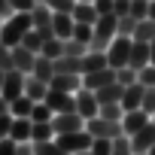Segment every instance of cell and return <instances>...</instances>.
Listing matches in <instances>:
<instances>
[{"mask_svg": "<svg viewBox=\"0 0 155 155\" xmlns=\"http://www.w3.org/2000/svg\"><path fill=\"white\" fill-rule=\"evenodd\" d=\"M97 116H104V119H110V122H122L125 110H122V104H101V113H97Z\"/></svg>", "mask_w": 155, "mask_h": 155, "instance_id": "obj_33", "label": "cell"}, {"mask_svg": "<svg viewBox=\"0 0 155 155\" xmlns=\"http://www.w3.org/2000/svg\"><path fill=\"white\" fill-rule=\"evenodd\" d=\"M73 31H76L73 12H55V15H52V34H55L58 40H70Z\"/></svg>", "mask_w": 155, "mask_h": 155, "instance_id": "obj_11", "label": "cell"}, {"mask_svg": "<svg viewBox=\"0 0 155 155\" xmlns=\"http://www.w3.org/2000/svg\"><path fill=\"white\" fill-rule=\"evenodd\" d=\"M131 43H134L131 37H116V40L110 43V49H107V61H110L113 70L131 64Z\"/></svg>", "mask_w": 155, "mask_h": 155, "instance_id": "obj_4", "label": "cell"}, {"mask_svg": "<svg viewBox=\"0 0 155 155\" xmlns=\"http://www.w3.org/2000/svg\"><path fill=\"white\" fill-rule=\"evenodd\" d=\"M104 67H110L107 52H94V49H88V52L82 55V73H94V70H104Z\"/></svg>", "mask_w": 155, "mask_h": 155, "instance_id": "obj_20", "label": "cell"}, {"mask_svg": "<svg viewBox=\"0 0 155 155\" xmlns=\"http://www.w3.org/2000/svg\"><path fill=\"white\" fill-rule=\"evenodd\" d=\"M55 73H73V76H82V58L61 55V58L55 61Z\"/></svg>", "mask_w": 155, "mask_h": 155, "instance_id": "obj_25", "label": "cell"}, {"mask_svg": "<svg viewBox=\"0 0 155 155\" xmlns=\"http://www.w3.org/2000/svg\"><path fill=\"white\" fill-rule=\"evenodd\" d=\"M110 155H134V146H131V137H116L113 140V152Z\"/></svg>", "mask_w": 155, "mask_h": 155, "instance_id": "obj_35", "label": "cell"}, {"mask_svg": "<svg viewBox=\"0 0 155 155\" xmlns=\"http://www.w3.org/2000/svg\"><path fill=\"white\" fill-rule=\"evenodd\" d=\"M49 88H55V91H67V94H76V91L82 88V76H73V73H55L52 82H49Z\"/></svg>", "mask_w": 155, "mask_h": 155, "instance_id": "obj_14", "label": "cell"}, {"mask_svg": "<svg viewBox=\"0 0 155 155\" xmlns=\"http://www.w3.org/2000/svg\"><path fill=\"white\" fill-rule=\"evenodd\" d=\"M40 3H46L52 12H73L76 0H40Z\"/></svg>", "mask_w": 155, "mask_h": 155, "instance_id": "obj_37", "label": "cell"}, {"mask_svg": "<svg viewBox=\"0 0 155 155\" xmlns=\"http://www.w3.org/2000/svg\"><path fill=\"white\" fill-rule=\"evenodd\" d=\"M146 155H155V146H152V149H149V152H146Z\"/></svg>", "mask_w": 155, "mask_h": 155, "instance_id": "obj_56", "label": "cell"}, {"mask_svg": "<svg viewBox=\"0 0 155 155\" xmlns=\"http://www.w3.org/2000/svg\"><path fill=\"white\" fill-rule=\"evenodd\" d=\"M0 70H12V49L0 43Z\"/></svg>", "mask_w": 155, "mask_h": 155, "instance_id": "obj_43", "label": "cell"}, {"mask_svg": "<svg viewBox=\"0 0 155 155\" xmlns=\"http://www.w3.org/2000/svg\"><path fill=\"white\" fill-rule=\"evenodd\" d=\"M9 128H12V113H3L0 116V140L9 137Z\"/></svg>", "mask_w": 155, "mask_h": 155, "instance_id": "obj_45", "label": "cell"}, {"mask_svg": "<svg viewBox=\"0 0 155 155\" xmlns=\"http://www.w3.org/2000/svg\"><path fill=\"white\" fill-rule=\"evenodd\" d=\"M25 94L34 97V101H46V94H49V82L37 79V76H25Z\"/></svg>", "mask_w": 155, "mask_h": 155, "instance_id": "obj_22", "label": "cell"}, {"mask_svg": "<svg viewBox=\"0 0 155 155\" xmlns=\"http://www.w3.org/2000/svg\"><path fill=\"white\" fill-rule=\"evenodd\" d=\"M149 18H155V0L149 3Z\"/></svg>", "mask_w": 155, "mask_h": 155, "instance_id": "obj_52", "label": "cell"}, {"mask_svg": "<svg viewBox=\"0 0 155 155\" xmlns=\"http://www.w3.org/2000/svg\"><path fill=\"white\" fill-rule=\"evenodd\" d=\"M122 91H125V85L110 82V85H104V88H101V91H94V94H97V101H101V104H122Z\"/></svg>", "mask_w": 155, "mask_h": 155, "instance_id": "obj_26", "label": "cell"}, {"mask_svg": "<svg viewBox=\"0 0 155 155\" xmlns=\"http://www.w3.org/2000/svg\"><path fill=\"white\" fill-rule=\"evenodd\" d=\"M52 15H55V12H52L46 3H37L34 12H31V21H34V28H37L43 37H55V34H52Z\"/></svg>", "mask_w": 155, "mask_h": 155, "instance_id": "obj_13", "label": "cell"}, {"mask_svg": "<svg viewBox=\"0 0 155 155\" xmlns=\"http://www.w3.org/2000/svg\"><path fill=\"white\" fill-rule=\"evenodd\" d=\"M73 18L82 21V25H94V21L101 18V12H97L94 3H76V6H73Z\"/></svg>", "mask_w": 155, "mask_h": 155, "instance_id": "obj_24", "label": "cell"}, {"mask_svg": "<svg viewBox=\"0 0 155 155\" xmlns=\"http://www.w3.org/2000/svg\"><path fill=\"white\" fill-rule=\"evenodd\" d=\"M40 55H46V58H52V61H58V58L64 55V40H58V37H46V43H43V49H40Z\"/></svg>", "mask_w": 155, "mask_h": 155, "instance_id": "obj_28", "label": "cell"}, {"mask_svg": "<svg viewBox=\"0 0 155 155\" xmlns=\"http://www.w3.org/2000/svg\"><path fill=\"white\" fill-rule=\"evenodd\" d=\"M143 94H146V85L134 82V85H125L122 91V110H143Z\"/></svg>", "mask_w": 155, "mask_h": 155, "instance_id": "obj_16", "label": "cell"}, {"mask_svg": "<svg viewBox=\"0 0 155 155\" xmlns=\"http://www.w3.org/2000/svg\"><path fill=\"white\" fill-rule=\"evenodd\" d=\"M34 97H28V94H18L12 104H9V113L15 116V119H31V113H34Z\"/></svg>", "mask_w": 155, "mask_h": 155, "instance_id": "obj_23", "label": "cell"}, {"mask_svg": "<svg viewBox=\"0 0 155 155\" xmlns=\"http://www.w3.org/2000/svg\"><path fill=\"white\" fill-rule=\"evenodd\" d=\"M140 85H146V88L155 85V64H149V67L140 70Z\"/></svg>", "mask_w": 155, "mask_h": 155, "instance_id": "obj_41", "label": "cell"}, {"mask_svg": "<svg viewBox=\"0 0 155 155\" xmlns=\"http://www.w3.org/2000/svg\"><path fill=\"white\" fill-rule=\"evenodd\" d=\"M0 94H3L9 104H12L18 94H25V73H18V70H6V76H3V88H0Z\"/></svg>", "mask_w": 155, "mask_h": 155, "instance_id": "obj_9", "label": "cell"}, {"mask_svg": "<svg viewBox=\"0 0 155 155\" xmlns=\"http://www.w3.org/2000/svg\"><path fill=\"white\" fill-rule=\"evenodd\" d=\"M110 82H116V70L113 67H104V70H94V73H82V85L91 88V91H101Z\"/></svg>", "mask_w": 155, "mask_h": 155, "instance_id": "obj_10", "label": "cell"}, {"mask_svg": "<svg viewBox=\"0 0 155 155\" xmlns=\"http://www.w3.org/2000/svg\"><path fill=\"white\" fill-rule=\"evenodd\" d=\"M0 25H3V18H0Z\"/></svg>", "mask_w": 155, "mask_h": 155, "instance_id": "obj_59", "label": "cell"}, {"mask_svg": "<svg viewBox=\"0 0 155 155\" xmlns=\"http://www.w3.org/2000/svg\"><path fill=\"white\" fill-rule=\"evenodd\" d=\"M43 43H46V37H43V34H40L37 28H31V31L25 34V40H21V46H25V49H31V52H37V55H40Z\"/></svg>", "mask_w": 155, "mask_h": 155, "instance_id": "obj_30", "label": "cell"}, {"mask_svg": "<svg viewBox=\"0 0 155 155\" xmlns=\"http://www.w3.org/2000/svg\"><path fill=\"white\" fill-rule=\"evenodd\" d=\"M76 113H79L85 122L94 119V116L101 113V101H97V94H94L91 88H85V85L76 91Z\"/></svg>", "mask_w": 155, "mask_h": 155, "instance_id": "obj_6", "label": "cell"}, {"mask_svg": "<svg viewBox=\"0 0 155 155\" xmlns=\"http://www.w3.org/2000/svg\"><path fill=\"white\" fill-rule=\"evenodd\" d=\"M143 110H146L149 116L155 113V85H152V88H146V94H143Z\"/></svg>", "mask_w": 155, "mask_h": 155, "instance_id": "obj_44", "label": "cell"}, {"mask_svg": "<svg viewBox=\"0 0 155 155\" xmlns=\"http://www.w3.org/2000/svg\"><path fill=\"white\" fill-rule=\"evenodd\" d=\"M52 128H55V137H58V134H73V131H82V128H85V119L76 113V110H73V113H55Z\"/></svg>", "mask_w": 155, "mask_h": 155, "instance_id": "obj_7", "label": "cell"}, {"mask_svg": "<svg viewBox=\"0 0 155 155\" xmlns=\"http://www.w3.org/2000/svg\"><path fill=\"white\" fill-rule=\"evenodd\" d=\"M15 146H18V143H15L12 137H6V140H0V155H15Z\"/></svg>", "mask_w": 155, "mask_h": 155, "instance_id": "obj_48", "label": "cell"}, {"mask_svg": "<svg viewBox=\"0 0 155 155\" xmlns=\"http://www.w3.org/2000/svg\"><path fill=\"white\" fill-rule=\"evenodd\" d=\"M94 6L101 15H113V6H116V0H94Z\"/></svg>", "mask_w": 155, "mask_h": 155, "instance_id": "obj_47", "label": "cell"}, {"mask_svg": "<svg viewBox=\"0 0 155 155\" xmlns=\"http://www.w3.org/2000/svg\"><path fill=\"white\" fill-rule=\"evenodd\" d=\"M149 52H152V64H155V40L149 43Z\"/></svg>", "mask_w": 155, "mask_h": 155, "instance_id": "obj_53", "label": "cell"}, {"mask_svg": "<svg viewBox=\"0 0 155 155\" xmlns=\"http://www.w3.org/2000/svg\"><path fill=\"white\" fill-rule=\"evenodd\" d=\"M12 15V3L9 0H0V18H9Z\"/></svg>", "mask_w": 155, "mask_h": 155, "instance_id": "obj_50", "label": "cell"}, {"mask_svg": "<svg viewBox=\"0 0 155 155\" xmlns=\"http://www.w3.org/2000/svg\"><path fill=\"white\" fill-rule=\"evenodd\" d=\"M55 143H58L61 149H67L70 155H79V152H88V149H91L94 137L82 128V131H73V134H58V137H55Z\"/></svg>", "mask_w": 155, "mask_h": 155, "instance_id": "obj_3", "label": "cell"}, {"mask_svg": "<svg viewBox=\"0 0 155 155\" xmlns=\"http://www.w3.org/2000/svg\"><path fill=\"white\" fill-rule=\"evenodd\" d=\"M149 64H152L149 43H140V40H134V43H131V67H134V70H143V67H149Z\"/></svg>", "mask_w": 155, "mask_h": 155, "instance_id": "obj_17", "label": "cell"}, {"mask_svg": "<svg viewBox=\"0 0 155 155\" xmlns=\"http://www.w3.org/2000/svg\"><path fill=\"white\" fill-rule=\"evenodd\" d=\"M91 37H94V25H82V21H76V31H73V40H79V43L91 46Z\"/></svg>", "mask_w": 155, "mask_h": 155, "instance_id": "obj_34", "label": "cell"}, {"mask_svg": "<svg viewBox=\"0 0 155 155\" xmlns=\"http://www.w3.org/2000/svg\"><path fill=\"white\" fill-rule=\"evenodd\" d=\"M85 52H88V46H85V43L73 40V37H70V40H64V55H73V58H82Z\"/></svg>", "mask_w": 155, "mask_h": 155, "instance_id": "obj_36", "label": "cell"}, {"mask_svg": "<svg viewBox=\"0 0 155 155\" xmlns=\"http://www.w3.org/2000/svg\"><path fill=\"white\" fill-rule=\"evenodd\" d=\"M9 137H12L15 143H28V140H34V122H31V119H15V116H12Z\"/></svg>", "mask_w": 155, "mask_h": 155, "instance_id": "obj_19", "label": "cell"}, {"mask_svg": "<svg viewBox=\"0 0 155 155\" xmlns=\"http://www.w3.org/2000/svg\"><path fill=\"white\" fill-rule=\"evenodd\" d=\"M31 122H34V119H31ZM49 140H55L52 122H34V143H49Z\"/></svg>", "mask_w": 155, "mask_h": 155, "instance_id": "obj_29", "label": "cell"}, {"mask_svg": "<svg viewBox=\"0 0 155 155\" xmlns=\"http://www.w3.org/2000/svg\"><path fill=\"white\" fill-rule=\"evenodd\" d=\"M131 15L140 21V18H149V0H131Z\"/></svg>", "mask_w": 155, "mask_h": 155, "instance_id": "obj_40", "label": "cell"}, {"mask_svg": "<svg viewBox=\"0 0 155 155\" xmlns=\"http://www.w3.org/2000/svg\"><path fill=\"white\" fill-rule=\"evenodd\" d=\"M76 3H94V0H76Z\"/></svg>", "mask_w": 155, "mask_h": 155, "instance_id": "obj_55", "label": "cell"}, {"mask_svg": "<svg viewBox=\"0 0 155 155\" xmlns=\"http://www.w3.org/2000/svg\"><path fill=\"white\" fill-rule=\"evenodd\" d=\"M131 40H140V43H152L155 40V18H140L137 28H134V37Z\"/></svg>", "mask_w": 155, "mask_h": 155, "instance_id": "obj_27", "label": "cell"}, {"mask_svg": "<svg viewBox=\"0 0 155 155\" xmlns=\"http://www.w3.org/2000/svg\"><path fill=\"white\" fill-rule=\"evenodd\" d=\"M3 76H6V70H0V88H3Z\"/></svg>", "mask_w": 155, "mask_h": 155, "instance_id": "obj_54", "label": "cell"}, {"mask_svg": "<svg viewBox=\"0 0 155 155\" xmlns=\"http://www.w3.org/2000/svg\"><path fill=\"white\" fill-rule=\"evenodd\" d=\"M134 155H146V152H134Z\"/></svg>", "mask_w": 155, "mask_h": 155, "instance_id": "obj_58", "label": "cell"}, {"mask_svg": "<svg viewBox=\"0 0 155 155\" xmlns=\"http://www.w3.org/2000/svg\"><path fill=\"white\" fill-rule=\"evenodd\" d=\"M28 76H37V79H43V82H52V76H55V61L46 58V55H37V64H34V70H31Z\"/></svg>", "mask_w": 155, "mask_h": 155, "instance_id": "obj_21", "label": "cell"}, {"mask_svg": "<svg viewBox=\"0 0 155 155\" xmlns=\"http://www.w3.org/2000/svg\"><path fill=\"white\" fill-rule=\"evenodd\" d=\"M9 3H12V12H34L40 0H9Z\"/></svg>", "mask_w": 155, "mask_h": 155, "instance_id": "obj_42", "label": "cell"}, {"mask_svg": "<svg viewBox=\"0 0 155 155\" xmlns=\"http://www.w3.org/2000/svg\"><path fill=\"white\" fill-rule=\"evenodd\" d=\"M116 82H119V85H134V82H140V70H134L131 64H128V67H119V70H116Z\"/></svg>", "mask_w": 155, "mask_h": 155, "instance_id": "obj_31", "label": "cell"}, {"mask_svg": "<svg viewBox=\"0 0 155 155\" xmlns=\"http://www.w3.org/2000/svg\"><path fill=\"white\" fill-rule=\"evenodd\" d=\"M119 37V15H101L94 21V37H91V46L94 52H107L110 43Z\"/></svg>", "mask_w": 155, "mask_h": 155, "instance_id": "obj_2", "label": "cell"}, {"mask_svg": "<svg viewBox=\"0 0 155 155\" xmlns=\"http://www.w3.org/2000/svg\"><path fill=\"white\" fill-rule=\"evenodd\" d=\"M134 28H137L134 15H122L119 18V37H134Z\"/></svg>", "mask_w": 155, "mask_h": 155, "instance_id": "obj_39", "label": "cell"}, {"mask_svg": "<svg viewBox=\"0 0 155 155\" xmlns=\"http://www.w3.org/2000/svg\"><path fill=\"white\" fill-rule=\"evenodd\" d=\"M31 119H34V122H52V119H55V113H52V107H49L46 101H37V104H34Z\"/></svg>", "mask_w": 155, "mask_h": 155, "instance_id": "obj_32", "label": "cell"}, {"mask_svg": "<svg viewBox=\"0 0 155 155\" xmlns=\"http://www.w3.org/2000/svg\"><path fill=\"white\" fill-rule=\"evenodd\" d=\"M46 104L52 107V113H73V110H76V94H67V91H55V88H49Z\"/></svg>", "mask_w": 155, "mask_h": 155, "instance_id": "obj_12", "label": "cell"}, {"mask_svg": "<svg viewBox=\"0 0 155 155\" xmlns=\"http://www.w3.org/2000/svg\"><path fill=\"white\" fill-rule=\"evenodd\" d=\"M85 131H88L91 137L116 140V137H122V122H110V119H104V116H94V119L85 122Z\"/></svg>", "mask_w": 155, "mask_h": 155, "instance_id": "obj_5", "label": "cell"}, {"mask_svg": "<svg viewBox=\"0 0 155 155\" xmlns=\"http://www.w3.org/2000/svg\"><path fill=\"white\" fill-rule=\"evenodd\" d=\"M131 146H134V152H149V149L155 146V125L149 122L146 128H140V131L131 137Z\"/></svg>", "mask_w": 155, "mask_h": 155, "instance_id": "obj_18", "label": "cell"}, {"mask_svg": "<svg viewBox=\"0 0 155 155\" xmlns=\"http://www.w3.org/2000/svg\"><path fill=\"white\" fill-rule=\"evenodd\" d=\"M149 3H152V0H149Z\"/></svg>", "mask_w": 155, "mask_h": 155, "instance_id": "obj_60", "label": "cell"}, {"mask_svg": "<svg viewBox=\"0 0 155 155\" xmlns=\"http://www.w3.org/2000/svg\"><path fill=\"white\" fill-rule=\"evenodd\" d=\"M88 152H91V155H110V152H113V140H107V137H94V143H91Z\"/></svg>", "mask_w": 155, "mask_h": 155, "instance_id": "obj_38", "label": "cell"}, {"mask_svg": "<svg viewBox=\"0 0 155 155\" xmlns=\"http://www.w3.org/2000/svg\"><path fill=\"white\" fill-rule=\"evenodd\" d=\"M113 15H131V0H116V6H113Z\"/></svg>", "mask_w": 155, "mask_h": 155, "instance_id": "obj_46", "label": "cell"}, {"mask_svg": "<svg viewBox=\"0 0 155 155\" xmlns=\"http://www.w3.org/2000/svg\"><path fill=\"white\" fill-rule=\"evenodd\" d=\"M152 122V116L146 113V110H128L125 116H122V134L125 137H134L140 128H146Z\"/></svg>", "mask_w": 155, "mask_h": 155, "instance_id": "obj_8", "label": "cell"}, {"mask_svg": "<svg viewBox=\"0 0 155 155\" xmlns=\"http://www.w3.org/2000/svg\"><path fill=\"white\" fill-rule=\"evenodd\" d=\"M3 113H9V101H6L3 94H0V116H3Z\"/></svg>", "mask_w": 155, "mask_h": 155, "instance_id": "obj_51", "label": "cell"}, {"mask_svg": "<svg viewBox=\"0 0 155 155\" xmlns=\"http://www.w3.org/2000/svg\"><path fill=\"white\" fill-rule=\"evenodd\" d=\"M152 125H155V113H152Z\"/></svg>", "mask_w": 155, "mask_h": 155, "instance_id": "obj_57", "label": "cell"}, {"mask_svg": "<svg viewBox=\"0 0 155 155\" xmlns=\"http://www.w3.org/2000/svg\"><path fill=\"white\" fill-rule=\"evenodd\" d=\"M34 64H37V52H31V49H25V46H15L12 49V70H18V73H31L34 70Z\"/></svg>", "mask_w": 155, "mask_h": 155, "instance_id": "obj_15", "label": "cell"}, {"mask_svg": "<svg viewBox=\"0 0 155 155\" xmlns=\"http://www.w3.org/2000/svg\"><path fill=\"white\" fill-rule=\"evenodd\" d=\"M15 155H37V146H34V140H28V143H18V146H15Z\"/></svg>", "mask_w": 155, "mask_h": 155, "instance_id": "obj_49", "label": "cell"}, {"mask_svg": "<svg viewBox=\"0 0 155 155\" xmlns=\"http://www.w3.org/2000/svg\"><path fill=\"white\" fill-rule=\"evenodd\" d=\"M31 28H34L31 12H12L9 18H3V25H0V43L15 49V46H21V40H25V34Z\"/></svg>", "mask_w": 155, "mask_h": 155, "instance_id": "obj_1", "label": "cell"}]
</instances>
